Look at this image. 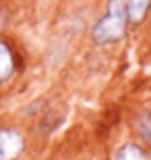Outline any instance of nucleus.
<instances>
[{"instance_id": "39448f33", "label": "nucleus", "mask_w": 151, "mask_h": 160, "mask_svg": "<svg viewBox=\"0 0 151 160\" xmlns=\"http://www.w3.org/2000/svg\"><path fill=\"white\" fill-rule=\"evenodd\" d=\"M12 71V54L4 42H0V81L6 79Z\"/></svg>"}, {"instance_id": "f03ea898", "label": "nucleus", "mask_w": 151, "mask_h": 160, "mask_svg": "<svg viewBox=\"0 0 151 160\" xmlns=\"http://www.w3.org/2000/svg\"><path fill=\"white\" fill-rule=\"evenodd\" d=\"M23 150V137L17 131L0 129V160H12Z\"/></svg>"}, {"instance_id": "f257e3e1", "label": "nucleus", "mask_w": 151, "mask_h": 160, "mask_svg": "<svg viewBox=\"0 0 151 160\" xmlns=\"http://www.w3.org/2000/svg\"><path fill=\"white\" fill-rule=\"evenodd\" d=\"M128 21V0H110L106 17L93 27V40L97 44H110L124 36Z\"/></svg>"}, {"instance_id": "423d86ee", "label": "nucleus", "mask_w": 151, "mask_h": 160, "mask_svg": "<svg viewBox=\"0 0 151 160\" xmlns=\"http://www.w3.org/2000/svg\"><path fill=\"white\" fill-rule=\"evenodd\" d=\"M134 125H137V129H139L141 137H143L145 142L151 143V117H149V114H143V117H139Z\"/></svg>"}, {"instance_id": "20e7f679", "label": "nucleus", "mask_w": 151, "mask_h": 160, "mask_svg": "<svg viewBox=\"0 0 151 160\" xmlns=\"http://www.w3.org/2000/svg\"><path fill=\"white\" fill-rule=\"evenodd\" d=\"M114 160H147V154L137 143H124L122 148H118Z\"/></svg>"}, {"instance_id": "7ed1b4c3", "label": "nucleus", "mask_w": 151, "mask_h": 160, "mask_svg": "<svg viewBox=\"0 0 151 160\" xmlns=\"http://www.w3.org/2000/svg\"><path fill=\"white\" fill-rule=\"evenodd\" d=\"M151 6V0H128V21L139 23L143 21Z\"/></svg>"}]
</instances>
